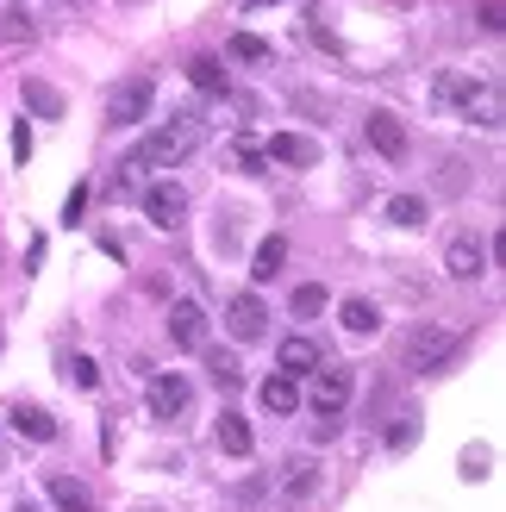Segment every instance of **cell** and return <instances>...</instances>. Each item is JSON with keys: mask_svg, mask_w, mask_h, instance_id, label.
Here are the masks:
<instances>
[{"mask_svg": "<svg viewBox=\"0 0 506 512\" xmlns=\"http://www.w3.org/2000/svg\"><path fill=\"white\" fill-rule=\"evenodd\" d=\"M432 107L438 113H463V119H475V125H500V94H494V82H482L475 69H444L438 82H432Z\"/></svg>", "mask_w": 506, "mask_h": 512, "instance_id": "6da1fadb", "label": "cell"}, {"mask_svg": "<svg viewBox=\"0 0 506 512\" xmlns=\"http://www.w3.org/2000/svg\"><path fill=\"white\" fill-rule=\"evenodd\" d=\"M200 144V125L182 119V125H163V132H150L132 157H125V169H169V163H182L188 150Z\"/></svg>", "mask_w": 506, "mask_h": 512, "instance_id": "7a4b0ae2", "label": "cell"}, {"mask_svg": "<svg viewBox=\"0 0 506 512\" xmlns=\"http://www.w3.org/2000/svg\"><path fill=\"white\" fill-rule=\"evenodd\" d=\"M350 388H357V369H350V363H319L313 369V413L319 419H344Z\"/></svg>", "mask_w": 506, "mask_h": 512, "instance_id": "3957f363", "label": "cell"}, {"mask_svg": "<svg viewBox=\"0 0 506 512\" xmlns=\"http://www.w3.org/2000/svg\"><path fill=\"white\" fill-rule=\"evenodd\" d=\"M400 356H407V369H419V375H432V369H444L450 356H457V331L419 325V331H407V344H400Z\"/></svg>", "mask_w": 506, "mask_h": 512, "instance_id": "277c9868", "label": "cell"}, {"mask_svg": "<svg viewBox=\"0 0 506 512\" xmlns=\"http://www.w3.org/2000/svg\"><path fill=\"white\" fill-rule=\"evenodd\" d=\"M319 481H325V469L313 463V456H294V463H282V475H275V500H282V506H307L319 494Z\"/></svg>", "mask_w": 506, "mask_h": 512, "instance_id": "5b68a950", "label": "cell"}, {"mask_svg": "<svg viewBox=\"0 0 506 512\" xmlns=\"http://www.w3.org/2000/svg\"><path fill=\"white\" fill-rule=\"evenodd\" d=\"M182 213H188V188H182V182H150V188H144V219H150V225L175 232V225H182Z\"/></svg>", "mask_w": 506, "mask_h": 512, "instance_id": "8992f818", "label": "cell"}, {"mask_svg": "<svg viewBox=\"0 0 506 512\" xmlns=\"http://www.w3.org/2000/svg\"><path fill=\"white\" fill-rule=\"evenodd\" d=\"M225 331H232L238 344H257L269 331V306L257 294H232V306H225Z\"/></svg>", "mask_w": 506, "mask_h": 512, "instance_id": "52a82bcc", "label": "cell"}, {"mask_svg": "<svg viewBox=\"0 0 506 512\" xmlns=\"http://www.w3.org/2000/svg\"><path fill=\"white\" fill-rule=\"evenodd\" d=\"M150 419H182L188 413V400H194V388L182 375H150Z\"/></svg>", "mask_w": 506, "mask_h": 512, "instance_id": "ba28073f", "label": "cell"}, {"mask_svg": "<svg viewBox=\"0 0 506 512\" xmlns=\"http://www.w3.org/2000/svg\"><path fill=\"white\" fill-rule=\"evenodd\" d=\"M363 132H369V144L382 150L388 163H407V150H413V138H407V125H400L394 113H369V119H363Z\"/></svg>", "mask_w": 506, "mask_h": 512, "instance_id": "9c48e42d", "label": "cell"}, {"mask_svg": "<svg viewBox=\"0 0 506 512\" xmlns=\"http://www.w3.org/2000/svg\"><path fill=\"white\" fill-rule=\"evenodd\" d=\"M263 163L313 169V163H319V144H313V138H300V132H275V138H269V150H263Z\"/></svg>", "mask_w": 506, "mask_h": 512, "instance_id": "30bf717a", "label": "cell"}, {"mask_svg": "<svg viewBox=\"0 0 506 512\" xmlns=\"http://www.w3.org/2000/svg\"><path fill=\"white\" fill-rule=\"evenodd\" d=\"M444 269L457 275V281H475V275L488 269V244H482V238H469V232H463V238H450V244H444Z\"/></svg>", "mask_w": 506, "mask_h": 512, "instance_id": "8fae6325", "label": "cell"}, {"mask_svg": "<svg viewBox=\"0 0 506 512\" xmlns=\"http://www.w3.org/2000/svg\"><path fill=\"white\" fill-rule=\"evenodd\" d=\"M169 338L182 350H200V344H207V313H200L194 300H175L169 306Z\"/></svg>", "mask_w": 506, "mask_h": 512, "instance_id": "7c38bea8", "label": "cell"}, {"mask_svg": "<svg viewBox=\"0 0 506 512\" xmlns=\"http://www.w3.org/2000/svg\"><path fill=\"white\" fill-rule=\"evenodd\" d=\"M150 113V82L138 75V82H125V88H113V100H107V119L113 125H138Z\"/></svg>", "mask_w": 506, "mask_h": 512, "instance_id": "4fadbf2b", "label": "cell"}, {"mask_svg": "<svg viewBox=\"0 0 506 512\" xmlns=\"http://www.w3.org/2000/svg\"><path fill=\"white\" fill-rule=\"evenodd\" d=\"M44 494H50V506H63V512H94V494L75 475H44Z\"/></svg>", "mask_w": 506, "mask_h": 512, "instance_id": "5bb4252c", "label": "cell"}, {"mask_svg": "<svg viewBox=\"0 0 506 512\" xmlns=\"http://www.w3.org/2000/svg\"><path fill=\"white\" fill-rule=\"evenodd\" d=\"M13 431H19V438H32V444H57V419H50L44 413V406H13Z\"/></svg>", "mask_w": 506, "mask_h": 512, "instance_id": "9a60e30c", "label": "cell"}, {"mask_svg": "<svg viewBox=\"0 0 506 512\" xmlns=\"http://www.w3.org/2000/svg\"><path fill=\"white\" fill-rule=\"evenodd\" d=\"M275 356H282V375H288V381H300V375H313V369L325 363V356H319V344H313V338H288V344L275 350Z\"/></svg>", "mask_w": 506, "mask_h": 512, "instance_id": "2e32d148", "label": "cell"}, {"mask_svg": "<svg viewBox=\"0 0 506 512\" xmlns=\"http://www.w3.org/2000/svg\"><path fill=\"white\" fill-rule=\"evenodd\" d=\"M282 263H288V238L275 232V238H263V244H257V256H250V281L263 288V281H275V275H282Z\"/></svg>", "mask_w": 506, "mask_h": 512, "instance_id": "e0dca14e", "label": "cell"}, {"mask_svg": "<svg viewBox=\"0 0 506 512\" xmlns=\"http://www.w3.org/2000/svg\"><path fill=\"white\" fill-rule=\"evenodd\" d=\"M257 400H263V413H275V419H288L294 406H300V381H288V375H269Z\"/></svg>", "mask_w": 506, "mask_h": 512, "instance_id": "ac0fdd59", "label": "cell"}, {"mask_svg": "<svg viewBox=\"0 0 506 512\" xmlns=\"http://www.w3.org/2000/svg\"><path fill=\"white\" fill-rule=\"evenodd\" d=\"M338 325L350 331V338H369V331H375V325H382V313H375V306H369L363 294H350V300L338 306Z\"/></svg>", "mask_w": 506, "mask_h": 512, "instance_id": "d6986e66", "label": "cell"}, {"mask_svg": "<svg viewBox=\"0 0 506 512\" xmlns=\"http://www.w3.org/2000/svg\"><path fill=\"white\" fill-rule=\"evenodd\" d=\"M250 444H257V438H250L244 413H232V406H225V413H219V450H225V456H250Z\"/></svg>", "mask_w": 506, "mask_h": 512, "instance_id": "ffe728a7", "label": "cell"}, {"mask_svg": "<svg viewBox=\"0 0 506 512\" xmlns=\"http://www.w3.org/2000/svg\"><path fill=\"white\" fill-rule=\"evenodd\" d=\"M25 107H32L38 119H63V94L50 82H25Z\"/></svg>", "mask_w": 506, "mask_h": 512, "instance_id": "44dd1931", "label": "cell"}, {"mask_svg": "<svg viewBox=\"0 0 506 512\" xmlns=\"http://www.w3.org/2000/svg\"><path fill=\"white\" fill-rule=\"evenodd\" d=\"M388 225H400V232L425 225V200H419V194H394V200H388Z\"/></svg>", "mask_w": 506, "mask_h": 512, "instance_id": "7402d4cb", "label": "cell"}, {"mask_svg": "<svg viewBox=\"0 0 506 512\" xmlns=\"http://www.w3.org/2000/svg\"><path fill=\"white\" fill-rule=\"evenodd\" d=\"M188 82H194L200 94H219V88H225V69H219V57H194V63H188Z\"/></svg>", "mask_w": 506, "mask_h": 512, "instance_id": "603a6c76", "label": "cell"}, {"mask_svg": "<svg viewBox=\"0 0 506 512\" xmlns=\"http://www.w3.org/2000/svg\"><path fill=\"white\" fill-rule=\"evenodd\" d=\"M288 313H294V319H319V313H325V288H319V281H307V288H294Z\"/></svg>", "mask_w": 506, "mask_h": 512, "instance_id": "cb8c5ba5", "label": "cell"}, {"mask_svg": "<svg viewBox=\"0 0 506 512\" xmlns=\"http://www.w3.org/2000/svg\"><path fill=\"white\" fill-rule=\"evenodd\" d=\"M207 369H213V381H219L225 394H232L238 381H244V369H238V356H225V350H207Z\"/></svg>", "mask_w": 506, "mask_h": 512, "instance_id": "d4e9b609", "label": "cell"}, {"mask_svg": "<svg viewBox=\"0 0 506 512\" xmlns=\"http://www.w3.org/2000/svg\"><path fill=\"white\" fill-rule=\"evenodd\" d=\"M0 44H32V13H0Z\"/></svg>", "mask_w": 506, "mask_h": 512, "instance_id": "484cf974", "label": "cell"}, {"mask_svg": "<svg viewBox=\"0 0 506 512\" xmlns=\"http://www.w3.org/2000/svg\"><path fill=\"white\" fill-rule=\"evenodd\" d=\"M232 57H238V63H269V44H263L257 32H238V38H232Z\"/></svg>", "mask_w": 506, "mask_h": 512, "instance_id": "4316f807", "label": "cell"}, {"mask_svg": "<svg viewBox=\"0 0 506 512\" xmlns=\"http://www.w3.org/2000/svg\"><path fill=\"white\" fill-rule=\"evenodd\" d=\"M488 463H494V450H482V444L463 450V481H482V475H488Z\"/></svg>", "mask_w": 506, "mask_h": 512, "instance_id": "83f0119b", "label": "cell"}, {"mask_svg": "<svg viewBox=\"0 0 506 512\" xmlns=\"http://www.w3.org/2000/svg\"><path fill=\"white\" fill-rule=\"evenodd\" d=\"M69 381L75 388H100V369L88 363V356H69Z\"/></svg>", "mask_w": 506, "mask_h": 512, "instance_id": "f1b7e54d", "label": "cell"}, {"mask_svg": "<svg viewBox=\"0 0 506 512\" xmlns=\"http://www.w3.org/2000/svg\"><path fill=\"white\" fill-rule=\"evenodd\" d=\"M82 207H88V188L75 182V188H69V200H63V225H75V219H82Z\"/></svg>", "mask_w": 506, "mask_h": 512, "instance_id": "f546056e", "label": "cell"}, {"mask_svg": "<svg viewBox=\"0 0 506 512\" xmlns=\"http://www.w3.org/2000/svg\"><path fill=\"white\" fill-rule=\"evenodd\" d=\"M13 163H32V132H25V119L13 125Z\"/></svg>", "mask_w": 506, "mask_h": 512, "instance_id": "4dcf8cb0", "label": "cell"}, {"mask_svg": "<svg viewBox=\"0 0 506 512\" xmlns=\"http://www.w3.org/2000/svg\"><path fill=\"white\" fill-rule=\"evenodd\" d=\"M413 438H419V419H400V425L388 431V444H394V450H407Z\"/></svg>", "mask_w": 506, "mask_h": 512, "instance_id": "1f68e13d", "label": "cell"}, {"mask_svg": "<svg viewBox=\"0 0 506 512\" xmlns=\"http://www.w3.org/2000/svg\"><path fill=\"white\" fill-rule=\"evenodd\" d=\"M238 163H244L250 175H263V150H257V144H238Z\"/></svg>", "mask_w": 506, "mask_h": 512, "instance_id": "d6a6232c", "label": "cell"}, {"mask_svg": "<svg viewBox=\"0 0 506 512\" xmlns=\"http://www.w3.org/2000/svg\"><path fill=\"white\" fill-rule=\"evenodd\" d=\"M13 512H44V506L38 500H13Z\"/></svg>", "mask_w": 506, "mask_h": 512, "instance_id": "836d02e7", "label": "cell"}, {"mask_svg": "<svg viewBox=\"0 0 506 512\" xmlns=\"http://www.w3.org/2000/svg\"><path fill=\"white\" fill-rule=\"evenodd\" d=\"M0 469H7V444H0Z\"/></svg>", "mask_w": 506, "mask_h": 512, "instance_id": "e575fe53", "label": "cell"}]
</instances>
